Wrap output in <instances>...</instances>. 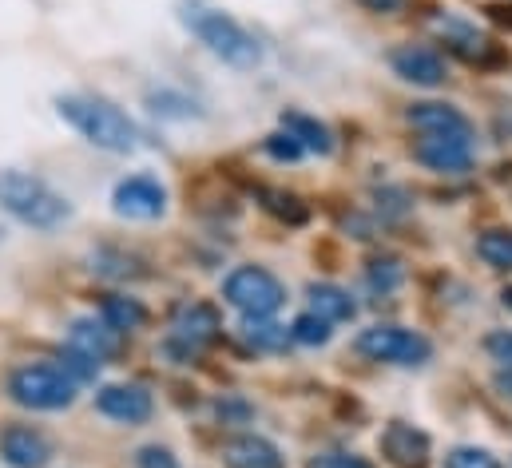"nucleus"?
Instances as JSON below:
<instances>
[{
    "mask_svg": "<svg viewBox=\"0 0 512 468\" xmlns=\"http://www.w3.org/2000/svg\"><path fill=\"white\" fill-rule=\"evenodd\" d=\"M56 112H60V119L76 135H84L100 151L128 155V151H135V143H139V127L131 123V116L124 108H116L112 100H104V96H80V92H72V96H60L56 100Z\"/></svg>",
    "mask_w": 512,
    "mask_h": 468,
    "instance_id": "obj_1",
    "label": "nucleus"
},
{
    "mask_svg": "<svg viewBox=\"0 0 512 468\" xmlns=\"http://www.w3.org/2000/svg\"><path fill=\"white\" fill-rule=\"evenodd\" d=\"M0 211L32 231H56L72 219V203L56 187H48L40 175L16 171V167L0 171Z\"/></svg>",
    "mask_w": 512,
    "mask_h": 468,
    "instance_id": "obj_2",
    "label": "nucleus"
},
{
    "mask_svg": "<svg viewBox=\"0 0 512 468\" xmlns=\"http://www.w3.org/2000/svg\"><path fill=\"white\" fill-rule=\"evenodd\" d=\"M8 397L32 413H60L80 397V381L52 361H28L8 373Z\"/></svg>",
    "mask_w": 512,
    "mask_h": 468,
    "instance_id": "obj_3",
    "label": "nucleus"
},
{
    "mask_svg": "<svg viewBox=\"0 0 512 468\" xmlns=\"http://www.w3.org/2000/svg\"><path fill=\"white\" fill-rule=\"evenodd\" d=\"M187 24H191L195 36H199L223 64H231V68H255L258 56H262V48H258L255 36H251L235 16H227V12L207 8V12L187 16Z\"/></svg>",
    "mask_w": 512,
    "mask_h": 468,
    "instance_id": "obj_4",
    "label": "nucleus"
},
{
    "mask_svg": "<svg viewBox=\"0 0 512 468\" xmlns=\"http://www.w3.org/2000/svg\"><path fill=\"white\" fill-rule=\"evenodd\" d=\"M223 298L235 306L243 318H270L286 302V286L266 270V266H235L223 278Z\"/></svg>",
    "mask_w": 512,
    "mask_h": 468,
    "instance_id": "obj_5",
    "label": "nucleus"
},
{
    "mask_svg": "<svg viewBox=\"0 0 512 468\" xmlns=\"http://www.w3.org/2000/svg\"><path fill=\"white\" fill-rule=\"evenodd\" d=\"M354 350L370 361H385V365H425L433 357V342L405 326H370L358 334Z\"/></svg>",
    "mask_w": 512,
    "mask_h": 468,
    "instance_id": "obj_6",
    "label": "nucleus"
},
{
    "mask_svg": "<svg viewBox=\"0 0 512 468\" xmlns=\"http://www.w3.org/2000/svg\"><path fill=\"white\" fill-rule=\"evenodd\" d=\"M112 211L120 219H135V223L163 219L167 215V187L155 175H128L112 191Z\"/></svg>",
    "mask_w": 512,
    "mask_h": 468,
    "instance_id": "obj_7",
    "label": "nucleus"
},
{
    "mask_svg": "<svg viewBox=\"0 0 512 468\" xmlns=\"http://www.w3.org/2000/svg\"><path fill=\"white\" fill-rule=\"evenodd\" d=\"M223 330V318L211 302H191L187 310H179V318L171 322V338H167V350L179 353V357H191L203 346H211Z\"/></svg>",
    "mask_w": 512,
    "mask_h": 468,
    "instance_id": "obj_8",
    "label": "nucleus"
},
{
    "mask_svg": "<svg viewBox=\"0 0 512 468\" xmlns=\"http://www.w3.org/2000/svg\"><path fill=\"white\" fill-rule=\"evenodd\" d=\"M56 445L36 425H4L0 429V461L8 468H48Z\"/></svg>",
    "mask_w": 512,
    "mask_h": 468,
    "instance_id": "obj_9",
    "label": "nucleus"
},
{
    "mask_svg": "<svg viewBox=\"0 0 512 468\" xmlns=\"http://www.w3.org/2000/svg\"><path fill=\"white\" fill-rule=\"evenodd\" d=\"M473 143L461 135H421L413 143V159L437 175H465L473 167Z\"/></svg>",
    "mask_w": 512,
    "mask_h": 468,
    "instance_id": "obj_10",
    "label": "nucleus"
},
{
    "mask_svg": "<svg viewBox=\"0 0 512 468\" xmlns=\"http://www.w3.org/2000/svg\"><path fill=\"white\" fill-rule=\"evenodd\" d=\"M96 413H104L108 421H120V425H143L155 413V397L135 381H116L96 393Z\"/></svg>",
    "mask_w": 512,
    "mask_h": 468,
    "instance_id": "obj_11",
    "label": "nucleus"
},
{
    "mask_svg": "<svg viewBox=\"0 0 512 468\" xmlns=\"http://www.w3.org/2000/svg\"><path fill=\"white\" fill-rule=\"evenodd\" d=\"M389 68L397 80L413 84V88H441L445 84V60L441 52L425 48V44H401L389 52Z\"/></svg>",
    "mask_w": 512,
    "mask_h": 468,
    "instance_id": "obj_12",
    "label": "nucleus"
},
{
    "mask_svg": "<svg viewBox=\"0 0 512 468\" xmlns=\"http://www.w3.org/2000/svg\"><path fill=\"white\" fill-rule=\"evenodd\" d=\"M382 457L393 468H429V437L405 421H389L382 433Z\"/></svg>",
    "mask_w": 512,
    "mask_h": 468,
    "instance_id": "obj_13",
    "label": "nucleus"
},
{
    "mask_svg": "<svg viewBox=\"0 0 512 468\" xmlns=\"http://www.w3.org/2000/svg\"><path fill=\"white\" fill-rule=\"evenodd\" d=\"M409 127H417L421 135H461V139H477L473 135V123L461 108L453 104H437V100H425V104H413L409 112Z\"/></svg>",
    "mask_w": 512,
    "mask_h": 468,
    "instance_id": "obj_14",
    "label": "nucleus"
},
{
    "mask_svg": "<svg viewBox=\"0 0 512 468\" xmlns=\"http://www.w3.org/2000/svg\"><path fill=\"white\" fill-rule=\"evenodd\" d=\"M223 465L227 468H286L282 453L274 441L258 437V433H243L223 449Z\"/></svg>",
    "mask_w": 512,
    "mask_h": 468,
    "instance_id": "obj_15",
    "label": "nucleus"
},
{
    "mask_svg": "<svg viewBox=\"0 0 512 468\" xmlns=\"http://www.w3.org/2000/svg\"><path fill=\"white\" fill-rule=\"evenodd\" d=\"M120 338H124V334H116L104 318H100V322H96V318H76L72 330H68V346H76V350H84L88 357H96L100 365H104L108 357H116Z\"/></svg>",
    "mask_w": 512,
    "mask_h": 468,
    "instance_id": "obj_16",
    "label": "nucleus"
},
{
    "mask_svg": "<svg viewBox=\"0 0 512 468\" xmlns=\"http://www.w3.org/2000/svg\"><path fill=\"white\" fill-rule=\"evenodd\" d=\"M282 131L302 147V151H314V155H330L334 151V135L326 123H318L306 112H282Z\"/></svg>",
    "mask_w": 512,
    "mask_h": 468,
    "instance_id": "obj_17",
    "label": "nucleus"
},
{
    "mask_svg": "<svg viewBox=\"0 0 512 468\" xmlns=\"http://www.w3.org/2000/svg\"><path fill=\"white\" fill-rule=\"evenodd\" d=\"M306 294H310V310H314L318 318H326L330 326H334V322H350V318L358 314V302H354L342 286H334V282H314Z\"/></svg>",
    "mask_w": 512,
    "mask_h": 468,
    "instance_id": "obj_18",
    "label": "nucleus"
},
{
    "mask_svg": "<svg viewBox=\"0 0 512 468\" xmlns=\"http://www.w3.org/2000/svg\"><path fill=\"white\" fill-rule=\"evenodd\" d=\"M100 318H104L116 334H131V330H139V326L147 322V306H143L139 298H131V294H108L104 306H100Z\"/></svg>",
    "mask_w": 512,
    "mask_h": 468,
    "instance_id": "obj_19",
    "label": "nucleus"
},
{
    "mask_svg": "<svg viewBox=\"0 0 512 468\" xmlns=\"http://www.w3.org/2000/svg\"><path fill=\"white\" fill-rule=\"evenodd\" d=\"M243 338L255 353H282L294 338L286 326L270 322V318H243Z\"/></svg>",
    "mask_w": 512,
    "mask_h": 468,
    "instance_id": "obj_20",
    "label": "nucleus"
},
{
    "mask_svg": "<svg viewBox=\"0 0 512 468\" xmlns=\"http://www.w3.org/2000/svg\"><path fill=\"white\" fill-rule=\"evenodd\" d=\"M477 254H481L493 270L512 274V231L509 227H489V231H481L477 234Z\"/></svg>",
    "mask_w": 512,
    "mask_h": 468,
    "instance_id": "obj_21",
    "label": "nucleus"
},
{
    "mask_svg": "<svg viewBox=\"0 0 512 468\" xmlns=\"http://www.w3.org/2000/svg\"><path fill=\"white\" fill-rule=\"evenodd\" d=\"M258 199H262V207H266L274 219H282V223H290V227H302V223L310 219L306 203H302L298 195H290V191H262Z\"/></svg>",
    "mask_w": 512,
    "mask_h": 468,
    "instance_id": "obj_22",
    "label": "nucleus"
},
{
    "mask_svg": "<svg viewBox=\"0 0 512 468\" xmlns=\"http://www.w3.org/2000/svg\"><path fill=\"white\" fill-rule=\"evenodd\" d=\"M366 282L374 286V290H382V294H389V290H397L401 282H405V266H401V258H374L370 266H366Z\"/></svg>",
    "mask_w": 512,
    "mask_h": 468,
    "instance_id": "obj_23",
    "label": "nucleus"
},
{
    "mask_svg": "<svg viewBox=\"0 0 512 468\" xmlns=\"http://www.w3.org/2000/svg\"><path fill=\"white\" fill-rule=\"evenodd\" d=\"M290 338H294L298 346H326V342H330V322L310 310V314H302V318L290 326Z\"/></svg>",
    "mask_w": 512,
    "mask_h": 468,
    "instance_id": "obj_24",
    "label": "nucleus"
},
{
    "mask_svg": "<svg viewBox=\"0 0 512 468\" xmlns=\"http://www.w3.org/2000/svg\"><path fill=\"white\" fill-rule=\"evenodd\" d=\"M441 468H501V461L489 453V449H477V445H457L445 453V465Z\"/></svg>",
    "mask_w": 512,
    "mask_h": 468,
    "instance_id": "obj_25",
    "label": "nucleus"
},
{
    "mask_svg": "<svg viewBox=\"0 0 512 468\" xmlns=\"http://www.w3.org/2000/svg\"><path fill=\"white\" fill-rule=\"evenodd\" d=\"M60 369H64V373H72V377L84 385V381H96L100 361H96V357H88L84 350H76V346H64V350H60Z\"/></svg>",
    "mask_w": 512,
    "mask_h": 468,
    "instance_id": "obj_26",
    "label": "nucleus"
},
{
    "mask_svg": "<svg viewBox=\"0 0 512 468\" xmlns=\"http://www.w3.org/2000/svg\"><path fill=\"white\" fill-rule=\"evenodd\" d=\"M135 468H183V465H179V457L167 445H143V449H135Z\"/></svg>",
    "mask_w": 512,
    "mask_h": 468,
    "instance_id": "obj_27",
    "label": "nucleus"
},
{
    "mask_svg": "<svg viewBox=\"0 0 512 468\" xmlns=\"http://www.w3.org/2000/svg\"><path fill=\"white\" fill-rule=\"evenodd\" d=\"M262 147H266V155H270V159H278V163H294V159H302V147H298L286 131L266 135V143H262Z\"/></svg>",
    "mask_w": 512,
    "mask_h": 468,
    "instance_id": "obj_28",
    "label": "nucleus"
},
{
    "mask_svg": "<svg viewBox=\"0 0 512 468\" xmlns=\"http://www.w3.org/2000/svg\"><path fill=\"white\" fill-rule=\"evenodd\" d=\"M306 468H374L366 457H358V453H318V457H310Z\"/></svg>",
    "mask_w": 512,
    "mask_h": 468,
    "instance_id": "obj_29",
    "label": "nucleus"
},
{
    "mask_svg": "<svg viewBox=\"0 0 512 468\" xmlns=\"http://www.w3.org/2000/svg\"><path fill=\"white\" fill-rule=\"evenodd\" d=\"M485 350H489V357H493L501 369H512V330H493V334L485 338Z\"/></svg>",
    "mask_w": 512,
    "mask_h": 468,
    "instance_id": "obj_30",
    "label": "nucleus"
},
{
    "mask_svg": "<svg viewBox=\"0 0 512 468\" xmlns=\"http://www.w3.org/2000/svg\"><path fill=\"white\" fill-rule=\"evenodd\" d=\"M151 112L155 116H191V104L183 100V96H167V92H159V96H151Z\"/></svg>",
    "mask_w": 512,
    "mask_h": 468,
    "instance_id": "obj_31",
    "label": "nucleus"
},
{
    "mask_svg": "<svg viewBox=\"0 0 512 468\" xmlns=\"http://www.w3.org/2000/svg\"><path fill=\"white\" fill-rule=\"evenodd\" d=\"M378 207H382L385 215H405L409 211V195L405 191H382L378 195Z\"/></svg>",
    "mask_w": 512,
    "mask_h": 468,
    "instance_id": "obj_32",
    "label": "nucleus"
},
{
    "mask_svg": "<svg viewBox=\"0 0 512 468\" xmlns=\"http://www.w3.org/2000/svg\"><path fill=\"white\" fill-rule=\"evenodd\" d=\"M489 20L512 32V4H489Z\"/></svg>",
    "mask_w": 512,
    "mask_h": 468,
    "instance_id": "obj_33",
    "label": "nucleus"
},
{
    "mask_svg": "<svg viewBox=\"0 0 512 468\" xmlns=\"http://www.w3.org/2000/svg\"><path fill=\"white\" fill-rule=\"evenodd\" d=\"M493 389H497L505 401H512V369H497V377H493Z\"/></svg>",
    "mask_w": 512,
    "mask_h": 468,
    "instance_id": "obj_34",
    "label": "nucleus"
},
{
    "mask_svg": "<svg viewBox=\"0 0 512 468\" xmlns=\"http://www.w3.org/2000/svg\"><path fill=\"white\" fill-rule=\"evenodd\" d=\"M501 302H505V310H512V286H505V294H501Z\"/></svg>",
    "mask_w": 512,
    "mask_h": 468,
    "instance_id": "obj_35",
    "label": "nucleus"
}]
</instances>
